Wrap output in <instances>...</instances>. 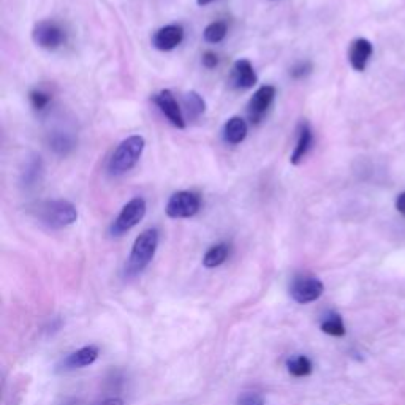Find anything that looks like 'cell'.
<instances>
[{
	"label": "cell",
	"mask_w": 405,
	"mask_h": 405,
	"mask_svg": "<svg viewBox=\"0 0 405 405\" xmlns=\"http://www.w3.org/2000/svg\"><path fill=\"white\" fill-rule=\"evenodd\" d=\"M146 141L143 136L134 135L117 146L116 151L112 152L108 163V171L112 176H121L130 171L138 163L143 155Z\"/></svg>",
	"instance_id": "1"
},
{
	"label": "cell",
	"mask_w": 405,
	"mask_h": 405,
	"mask_svg": "<svg viewBox=\"0 0 405 405\" xmlns=\"http://www.w3.org/2000/svg\"><path fill=\"white\" fill-rule=\"evenodd\" d=\"M38 221H42L49 228H65L76 222L78 211L67 200H51L35 204L34 208Z\"/></svg>",
	"instance_id": "2"
},
{
	"label": "cell",
	"mask_w": 405,
	"mask_h": 405,
	"mask_svg": "<svg viewBox=\"0 0 405 405\" xmlns=\"http://www.w3.org/2000/svg\"><path fill=\"white\" fill-rule=\"evenodd\" d=\"M157 245L158 231L154 228L143 231V233L136 237L134 247H131L127 269H125L129 276H136L146 269V266H148L155 255Z\"/></svg>",
	"instance_id": "3"
},
{
	"label": "cell",
	"mask_w": 405,
	"mask_h": 405,
	"mask_svg": "<svg viewBox=\"0 0 405 405\" xmlns=\"http://www.w3.org/2000/svg\"><path fill=\"white\" fill-rule=\"evenodd\" d=\"M146 206L144 198L136 196L134 200H130L127 204L124 206L121 214L117 216L115 223L111 225V235L112 236H122L124 233H127L134 227L143 221L146 216Z\"/></svg>",
	"instance_id": "4"
},
{
	"label": "cell",
	"mask_w": 405,
	"mask_h": 405,
	"mask_svg": "<svg viewBox=\"0 0 405 405\" xmlns=\"http://www.w3.org/2000/svg\"><path fill=\"white\" fill-rule=\"evenodd\" d=\"M200 208V195H196L195 192L181 190L176 192L175 195H171L165 211H167V216L171 218H189L196 216Z\"/></svg>",
	"instance_id": "5"
},
{
	"label": "cell",
	"mask_w": 405,
	"mask_h": 405,
	"mask_svg": "<svg viewBox=\"0 0 405 405\" xmlns=\"http://www.w3.org/2000/svg\"><path fill=\"white\" fill-rule=\"evenodd\" d=\"M32 38L43 49H57L65 43V32L54 21H40L32 30Z\"/></svg>",
	"instance_id": "6"
},
{
	"label": "cell",
	"mask_w": 405,
	"mask_h": 405,
	"mask_svg": "<svg viewBox=\"0 0 405 405\" xmlns=\"http://www.w3.org/2000/svg\"><path fill=\"white\" fill-rule=\"evenodd\" d=\"M324 285L320 278L312 276H303L298 277L291 283L290 293L291 298L300 304H309L317 301L318 298L323 295Z\"/></svg>",
	"instance_id": "7"
},
{
	"label": "cell",
	"mask_w": 405,
	"mask_h": 405,
	"mask_svg": "<svg viewBox=\"0 0 405 405\" xmlns=\"http://www.w3.org/2000/svg\"><path fill=\"white\" fill-rule=\"evenodd\" d=\"M274 98H276V88H272V86H262V88L255 92L254 97L249 100L247 112L250 121L254 124L260 122L263 116L266 115L268 110L271 108Z\"/></svg>",
	"instance_id": "8"
},
{
	"label": "cell",
	"mask_w": 405,
	"mask_h": 405,
	"mask_svg": "<svg viewBox=\"0 0 405 405\" xmlns=\"http://www.w3.org/2000/svg\"><path fill=\"white\" fill-rule=\"evenodd\" d=\"M152 100H154V103L160 108V111L167 116L168 121L175 125V127L185 129V119L182 115V110L176 102V98L172 95L171 90L165 89L157 92V94L152 97Z\"/></svg>",
	"instance_id": "9"
},
{
	"label": "cell",
	"mask_w": 405,
	"mask_h": 405,
	"mask_svg": "<svg viewBox=\"0 0 405 405\" xmlns=\"http://www.w3.org/2000/svg\"><path fill=\"white\" fill-rule=\"evenodd\" d=\"M182 40H184L182 25L170 24L155 32L154 37H152V45H154L158 51H172L182 43Z\"/></svg>",
	"instance_id": "10"
},
{
	"label": "cell",
	"mask_w": 405,
	"mask_h": 405,
	"mask_svg": "<svg viewBox=\"0 0 405 405\" xmlns=\"http://www.w3.org/2000/svg\"><path fill=\"white\" fill-rule=\"evenodd\" d=\"M372 54H374V46L368 38H356L351 42L348 49V61L351 69L355 71H364L368 67Z\"/></svg>",
	"instance_id": "11"
},
{
	"label": "cell",
	"mask_w": 405,
	"mask_h": 405,
	"mask_svg": "<svg viewBox=\"0 0 405 405\" xmlns=\"http://www.w3.org/2000/svg\"><path fill=\"white\" fill-rule=\"evenodd\" d=\"M98 358V348L94 345H88V347H83L76 351L70 353L65 360L59 364V370L61 372H70L75 369H83L86 366H90L94 364Z\"/></svg>",
	"instance_id": "12"
},
{
	"label": "cell",
	"mask_w": 405,
	"mask_h": 405,
	"mask_svg": "<svg viewBox=\"0 0 405 405\" xmlns=\"http://www.w3.org/2000/svg\"><path fill=\"white\" fill-rule=\"evenodd\" d=\"M230 83L233 86L235 89H252L257 84V73L252 67V64L245 59H241V61H236L233 69H231V75H230Z\"/></svg>",
	"instance_id": "13"
},
{
	"label": "cell",
	"mask_w": 405,
	"mask_h": 405,
	"mask_svg": "<svg viewBox=\"0 0 405 405\" xmlns=\"http://www.w3.org/2000/svg\"><path fill=\"white\" fill-rule=\"evenodd\" d=\"M249 127L242 117L235 116L227 121L223 127V138L228 144H241L247 136Z\"/></svg>",
	"instance_id": "14"
},
{
	"label": "cell",
	"mask_w": 405,
	"mask_h": 405,
	"mask_svg": "<svg viewBox=\"0 0 405 405\" xmlns=\"http://www.w3.org/2000/svg\"><path fill=\"white\" fill-rule=\"evenodd\" d=\"M312 143H314V134L307 124H303V127L300 130V135H298V141H296V148L291 154L290 162L293 165H300L304 157L307 155V152L312 148Z\"/></svg>",
	"instance_id": "15"
},
{
	"label": "cell",
	"mask_w": 405,
	"mask_h": 405,
	"mask_svg": "<svg viewBox=\"0 0 405 405\" xmlns=\"http://www.w3.org/2000/svg\"><path fill=\"white\" fill-rule=\"evenodd\" d=\"M230 255V247L228 244H216L212 245V247L206 252L204 257H203V264L206 268H217L227 262V258Z\"/></svg>",
	"instance_id": "16"
},
{
	"label": "cell",
	"mask_w": 405,
	"mask_h": 405,
	"mask_svg": "<svg viewBox=\"0 0 405 405\" xmlns=\"http://www.w3.org/2000/svg\"><path fill=\"white\" fill-rule=\"evenodd\" d=\"M287 369L293 377L301 378V377L310 375L312 370H314V366H312V361L307 356L300 355V356L290 358V360L287 361Z\"/></svg>",
	"instance_id": "17"
},
{
	"label": "cell",
	"mask_w": 405,
	"mask_h": 405,
	"mask_svg": "<svg viewBox=\"0 0 405 405\" xmlns=\"http://www.w3.org/2000/svg\"><path fill=\"white\" fill-rule=\"evenodd\" d=\"M320 328L324 334H329L333 337H342L345 336V324L342 322V317L339 314H329L322 320Z\"/></svg>",
	"instance_id": "18"
},
{
	"label": "cell",
	"mask_w": 405,
	"mask_h": 405,
	"mask_svg": "<svg viewBox=\"0 0 405 405\" xmlns=\"http://www.w3.org/2000/svg\"><path fill=\"white\" fill-rule=\"evenodd\" d=\"M184 103L185 108H187L190 119H198L206 111V103L203 100V97L195 90H190L185 94Z\"/></svg>",
	"instance_id": "19"
},
{
	"label": "cell",
	"mask_w": 405,
	"mask_h": 405,
	"mask_svg": "<svg viewBox=\"0 0 405 405\" xmlns=\"http://www.w3.org/2000/svg\"><path fill=\"white\" fill-rule=\"evenodd\" d=\"M225 37H227V24L222 21L211 23L204 29V40L208 43H221Z\"/></svg>",
	"instance_id": "20"
},
{
	"label": "cell",
	"mask_w": 405,
	"mask_h": 405,
	"mask_svg": "<svg viewBox=\"0 0 405 405\" xmlns=\"http://www.w3.org/2000/svg\"><path fill=\"white\" fill-rule=\"evenodd\" d=\"M51 148L52 151L56 152L59 155H67L69 152L75 148V141H73V138L65 135V134H59L54 135L51 139Z\"/></svg>",
	"instance_id": "21"
},
{
	"label": "cell",
	"mask_w": 405,
	"mask_h": 405,
	"mask_svg": "<svg viewBox=\"0 0 405 405\" xmlns=\"http://www.w3.org/2000/svg\"><path fill=\"white\" fill-rule=\"evenodd\" d=\"M40 171H42V162H40V157H35L34 160L29 162L28 168L24 171L25 185H34V182L40 177Z\"/></svg>",
	"instance_id": "22"
},
{
	"label": "cell",
	"mask_w": 405,
	"mask_h": 405,
	"mask_svg": "<svg viewBox=\"0 0 405 405\" xmlns=\"http://www.w3.org/2000/svg\"><path fill=\"white\" fill-rule=\"evenodd\" d=\"M29 100H30V105L34 106L35 110L42 111V110L46 108V106L49 105L51 97H49V94H46V92L40 90V89H35V90H30Z\"/></svg>",
	"instance_id": "23"
},
{
	"label": "cell",
	"mask_w": 405,
	"mask_h": 405,
	"mask_svg": "<svg viewBox=\"0 0 405 405\" xmlns=\"http://www.w3.org/2000/svg\"><path fill=\"white\" fill-rule=\"evenodd\" d=\"M237 405H264V399L262 394L258 393H244L239 396L237 399Z\"/></svg>",
	"instance_id": "24"
},
{
	"label": "cell",
	"mask_w": 405,
	"mask_h": 405,
	"mask_svg": "<svg viewBox=\"0 0 405 405\" xmlns=\"http://www.w3.org/2000/svg\"><path fill=\"white\" fill-rule=\"evenodd\" d=\"M310 71H312V64L305 61V62H300L298 65H295V67L291 69L290 75H291V78H295V79H301V78L307 76Z\"/></svg>",
	"instance_id": "25"
},
{
	"label": "cell",
	"mask_w": 405,
	"mask_h": 405,
	"mask_svg": "<svg viewBox=\"0 0 405 405\" xmlns=\"http://www.w3.org/2000/svg\"><path fill=\"white\" fill-rule=\"evenodd\" d=\"M201 62L206 69H216L217 65H218V57L216 52H212V51H206L204 54H203V59H201Z\"/></svg>",
	"instance_id": "26"
},
{
	"label": "cell",
	"mask_w": 405,
	"mask_h": 405,
	"mask_svg": "<svg viewBox=\"0 0 405 405\" xmlns=\"http://www.w3.org/2000/svg\"><path fill=\"white\" fill-rule=\"evenodd\" d=\"M396 209L399 214L405 217V192H401V194L396 196Z\"/></svg>",
	"instance_id": "27"
},
{
	"label": "cell",
	"mask_w": 405,
	"mask_h": 405,
	"mask_svg": "<svg viewBox=\"0 0 405 405\" xmlns=\"http://www.w3.org/2000/svg\"><path fill=\"white\" fill-rule=\"evenodd\" d=\"M97 405H124V401L119 399V397H110V399H105L103 402Z\"/></svg>",
	"instance_id": "28"
},
{
	"label": "cell",
	"mask_w": 405,
	"mask_h": 405,
	"mask_svg": "<svg viewBox=\"0 0 405 405\" xmlns=\"http://www.w3.org/2000/svg\"><path fill=\"white\" fill-rule=\"evenodd\" d=\"M212 2H214V0H196V4L201 5V6L209 5V4H212Z\"/></svg>",
	"instance_id": "29"
}]
</instances>
